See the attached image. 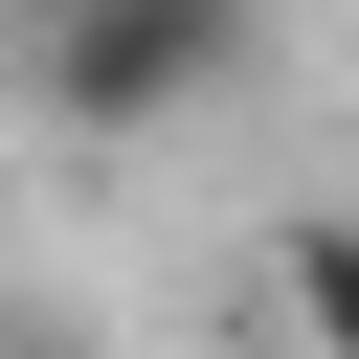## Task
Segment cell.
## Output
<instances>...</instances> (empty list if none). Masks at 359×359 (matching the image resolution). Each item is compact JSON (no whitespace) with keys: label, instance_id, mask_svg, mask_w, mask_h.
I'll list each match as a JSON object with an SVG mask.
<instances>
[{"label":"cell","instance_id":"1","mask_svg":"<svg viewBox=\"0 0 359 359\" xmlns=\"http://www.w3.org/2000/svg\"><path fill=\"white\" fill-rule=\"evenodd\" d=\"M45 112L67 135H157V112H202L224 67H247V0H45Z\"/></svg>","mask_w":359,"mask_h":359},{"label":"cell","instance_id":"2","mask_svg":"<svg viewBox=\"0 0 359 359\" xmlns=\"http://www.w3.org/2000/svg\"><path fill=\"white\" fill-rule=\"evenodd\" d=\"M269 292H292V359H359V224H292Z\"/></svg>","mask_w":359,"mask_h":359}]
</instances>
